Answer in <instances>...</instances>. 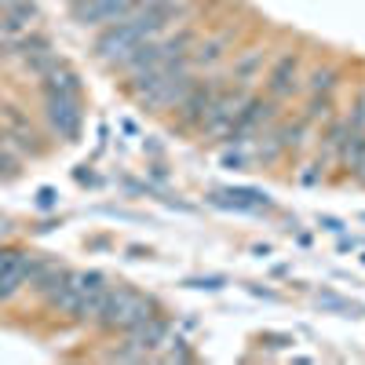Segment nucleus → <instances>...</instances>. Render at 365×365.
<instances>
[{
	"label": "nucleus",
	"instance_id": "f257e3e1",
	"mask_svg": "<svg viewBox=\"0 0 365 365\" xmlns=\"http://www.w3.org/2000/svg\"><path fill=\"white\" fill-rule=\"evenodd\" d=\"M150 314H154V299L135 292V289H128V285H117V289L106 292L96 325L99 329H110V332H128L139 322H146Z\"/></svg>",
	"mask_w": 365,
	"mask_h": 365
},
{
	"label": "nucleus",
	"instance_id": "f03ea898",
	"mask_svg": "<svg viewBox=\"0 0 365 365\" xmlns=\"http://www.w3.org/2000/svg\"><path fill=\"white\" fill-rule=\"evenodd\" d=\"M252 99V91L249 84H237V88H223L216 99H212L208 113L201 117V135L208 139H227V132L234 128V120L241 117V110H245V103Z\"/></svg>",
	"mask_w": 365,
	"mask_h": 365
},
{
	"label": "nucleus",
	"instance_id": "7ed1b4c3",
	"mask_svg": "<svg viewBox=\"0 0 365 365\" xmlns=\"http://www.w3.org/2000/svg\"><path fill=\"white\" fill-rule=\"evenodd\" d=\"M282 103L278 99H263V96H252L249 103H245V110H241V117L234 120V128L227 132V143H234V146H241V143H249V135H259L263 128H270L274 120L282 117V110H278Z\"/></svg>",
	"mask_w": 365,
	"mask_h": 365
},
{
	"label": "nucleus",
	"instance_id": "20e7f679",
	"mask_svg": "<svg viewBox=\"0 0 365 365\" xmlns=\"http://www.w3.org/2000/svg\"><path fill=\"white\" fill-rule=\"evenodd\" d=\"M44 117H48L55 135L73 139L81 132V120H84L81 96H44Z\"/></svg>",
	"mask_w": 365,
	"mask_h": 365
},
{
	"label": "nucleus",
	"instance_id": "39448f33",
	"mask_svg": "<svg viewBox=\"0 0 365 365\" xmlns=\"http://www.w3.org/2000/svg\"><path fill=\"white\" fill-rule=\"evenodd\" d=\"M139 4V0H81V4H73L70 11H73V19L81 22V26H91V29H106V26H113V22H120L132 8Z\"/></svg>",
	"mask_w": 365,
	"mask_h": 365
},
{
	"label": "nucleus",
	"instance_id": "423d86ee",
	"mask_svg": "<svg viewBox=\"0 0 365 365\" xmlns=\"http://www.w3.org/2000/svg\"><path fill=\"white\" fill-rule=\"evenodd\" d=\"M223 91V84L212 77V81H197L194 88H190V96L179 103V125L182 128H197L201 125V117L208 113V106H212V99H216Z\"/></svg>",
	"mask_w": 365,
	"mask_h": 365
},
{
	"label": "nucleus",
	"instance_id": "0eeeda50",
	"mask_svg": "<svg viewBox=\"0 0 365 365\" xmlns=\"http://www.w3.org/2000/svg\"><path fill=\"white\" fill-rule=\"evenodd\" d=\"M299 91V55H282L267 73V96L270 99H292Z\"/></svg>",
	"mask_w": 365,
	"mask_h": 365
},
{
	"label": "nucleus",
	"instance_id": "6e6552de",
	"mask_svg": "<svg viewBox=\"0 0 365 365\" xmlns=\"http://www.w3.org/2000/svg\"><path fill=\"white\" fill-rule=\"evenodd\" d=\"M26 263H29V252L0 249V299H11L26 285Z\"/></svg>",
	"mask_w": 365,
	"mask_h": 365
},
{
	"label": "nucleus",
	"instance_id": "1a4fd4ad",
	"mask_svg": "<svg viewBox=\"0 0 365 365\" xmlns=\"http://www.w3.org/2000/svg\"><path fill=\"white\" fill-rule=\"evenodd\" d=\"M37 19H41V11H37L34 0H19L8 11H0V37L11 41L19 34H29V29L37 26Z\"/></svg>",
	"mask_w": 365,
	"mask_h": 365
},
{
	"label": "nucleus",
	"instance_id": "9d476101",
	"mask_svg": "<svg viewBox=\"0 0 365 365\" xmlns=\"http://www.w3.org/2000/svg\"><path fill=\"white\" fill-rule=\"evenodd\" d=\"M41 88H44V96H81V81L63 58L48 73H41Z\"/></svg>",
	"mask_w": 365,
	"mask_h": 365
},
{
	"label": "nucleus",
	"instance_id": "9b49d317",
	"mask_svg": "<svg viewBox=\"0 0 365 365\" xmlns=\"http://www.w3.org/2000/svg\"><path fill=\"white\" fill-rule=\"evenodd\" d=\"M227 48H230V34H220V37H208V41L190 44V66H194V70H205V66L223 63Z\"/></svg>",
	"mask_w": 365,
	"mask_h": 365
},
{
	"label": "nucleus",
	"instance_id": "f8f14e48",
	"mask_svg": "<svg viewBox=\"0 0 365 365\" xmlns=\"http://www.w3.org/2000/svg\"><path fill=\"white\" fill-rule=\"evenodd\" d=\"M256 73H263V51H259V48L241 51V58L234 63V81H237V84H249Z\"/></svg>",
	"mask_w": 365,
	"mask_h": 365
},
{
	"label": "nucleus",
	"instance_id": "ddd939ff",
	"mask_svg": "<svg viewBox=\"0 0 365 365\" xmlns=\"http://www.w3.org/2000/svg\"><path fill=\"white\" fill-rule=\"evenodd\" d=\"M336 81H340V73L332 70V66H314L311 70V81H307V91H311V96H332Z\"/></svg>",
	"mask_w": 365,
	"mask_h": 365
},
{
	"label": "nucleus",
	"instance_id": "4468645a",
	"mask_svg": "<svg viewBox=\"0 0 365 365\" xmlns=\"http://www.w3.org/2000/svg\"><path fill=\"white\" fill-rule=\"evenodd\" d=\"M314 125V120H332V99L329 96H311V106H307V113H303Z\"/></svg>",
	"mask_w": 365,
	"mask_h": 365
},
{
	"label": "nucleus",
	"instance_id": "2eb2a0df",
	"mask_svg": "<svg viewBox=\"0 0 365 365\" xmlns=\"http://www.w3.org/2000/svg\"><path fill=\"white\" fill-rule=\"evenodd\" d=\"M347 125H351V132H365V91L358 96V103L351 106V117H347Z\"/></svg>",
	"mask_w": 365,
	"mask_h": 365
},
{
	"label": "nucleus",
	"instance_id": "dca6fc26",
	"mask_svg": "<svg viewBox=\"0 0 365 365\" xmlns=\"http://www.w3.org/2000/svg\"><path fill=\"white\" fill-rule=\"evenodd\" d=\"M318 303H322V307H329V311H354L347 299H340V296H329V292H322V296H318Z\"/></svg>",
	"mask_w": 365,
	"mask_h": 365
},
{
	"label": "nucleus",
	"instance_id": "f3484780",
	"mask_svg": "<svg viewBox=\"0 0 365 365\" xmlns=\"http://www.w3.org/2000/svg\"><path fill=\"white\" fill-rule=\"evenodd\" d=\"M223 165H227V168H245V165H249V158L241 154V150H234V154H223Z\"/></svg>",
	"mask_w": 365,
	"mask_h": 365
},
{
	"label": "nucleus",
	"instance_id": "a211bd4d",
	"mask_svg": "<svg viewBox=\"0 0 365 365\" xmlns=\"http://www.w3.org/2000/svg\"><path fill=\"white\" fill-rule=\"evenodd\" d=\"M318 179H322V168H307V172H299V182H303V187H314Z\"/></svg>",
	"mask_w": 365,
	"mask_h": 365
},
{
	"label": "nucleus",
	"instance_id": "6ab92c4d",
	"mask_svg": "<svg viewBox=\"0 0 365 365\" xmlns=\"http://www.w3.org/2000/svg\"><path fill=\"white\" fill-rule=\"evenodd\" d=\"M37 205H41V208H51V205H55V190H51V187H44V190L37 194Z\"/></svg>",
	"mask_w": 365,
	"mask_h": 365
},
{
	"label": "nucleus",
	"instance_id": "aec40b11",
	"mask_svg": "<svg viewBox=\"0 0 365 365\" xmlns=\"http://www.w3.org/2000/svg\"><path fill=\"white\" fill-rule=\"evenodd\" d=\"M194 289H220L223 285V278H201V282H190Z\"/></svg>",
	"mask_w": 365,
	"mask_h": 365
},
{
	"label": "nucleus",
	"instance_id": "412c9836",
	"mask_svg": "<svg viewBox=\"0 0 365 365\" xmlns=\"http://www.w3.org/2000/svg\"><path fill=\"white\" fill-rule=\"evenodd\" d=\"M322 227L332 230V234H340V230H344V223H340V220H332V216H322Z\"/></svg>",
	"mask_w": 365,
	"mask_h": 365
},
{
	"label": "nucleus",
	"instance_id": "4be33fe9",
	"mask_svg": "<svg viewBox=\"0 0 365 365\" xmlns=\"http://www.w3.org/2000/svg\"><path fill=\"white\" fill-rule=\"evenodd\" d=\"M11 4H19V0H0V11H8Z\"/></svg>",
	"mask_w": 365,
	"mask_h": 365
}]
</instances>
